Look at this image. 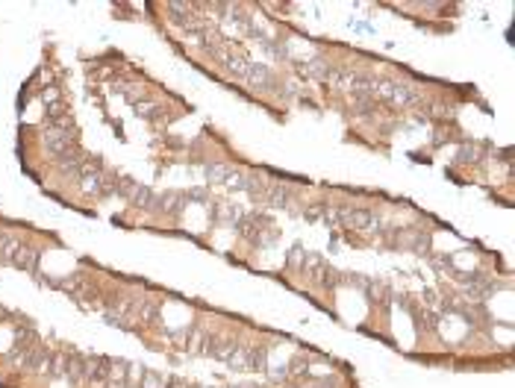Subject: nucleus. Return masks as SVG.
<instances>
[{
  "label": "nucleus",
  "mask_w": 515,
  "mask_h": 388,
  "mask_svg": "<svg viewBox=\"0 0 515 388\" xmlns=\"http://www.w3.org/2000/svg\"><path fill=\"white\" fill-rule=\"evenodd\" d=\"M374 91H377L380 97H386V101L401 103V106H409V103L419 101V91H415L409 83H392V80H386V83H374Z\"/></svg>",
  "instance_id": "obj_1"
},
{
  "label": "nucleus",
  "mask_w": 515,
  "mask_h": 388,
  "mask_svg": "<svg viewBox=\"0 0 515 388\" xmlns=\"http://www.w3.org/2000/svg\"><path fill=\"white\" fill-rule=\"evenodd\" d=\"M74 139H77L74 127H48L45 135H42L45 150L53 153V156H59V153H65L68 147H74Z\"/></svg>",
  "instance_id": "obj_2"
},
{
  "label": "nucleus",
  "mask_w": 515,
  "mask_h": 388,
  "mask_svg": "<svg viewBox=\"0 0 515 388\" xmlns=\"http://www.w3.org/2000/svg\"><path fill=\"white\" fill-rule=\"evenodd\" d=\"M336 218H339L345 227H353V229H368L374 224V215L368 209H350V206L336 212Z\"/></svg>",
  "instance_id": "obj_3"
},
{
  "label": "nucleus",
  "mask_w": 515,
  "mask_h": 388,
  "mask_svg": "<svg viewBox=\"0 0 515 388\" xmlns=\"http://www.w3.org/2000/svg\"><path fill=\"white\" fill-rule=\"evenodd\" d=\"M236 350H239V341H236V338H206V350L204 353L221 359V362H230Z\"/></svg>",
  "instance_id": "obj_4"
},
{
  "label": "nucleus",
  "mask_w": 515,
  "mask_h": 388,
  "mask_svg": "<svg viewBox=\"0 0 515 388\" xmlns=\"http://www.w3.org/2000/svg\"><path fill=\"white\" fill-rule=\"evenodd\" d=\"M245 83H250L253 89H262V91H274V74L265 68V65H260V62H253L250 65V71H248V76H245Z\"/></svg>",
  "instance_id": "obj_5"
},
{
  "label": "nucleus",
  "mask_w": 515,
  "mask_h": 388,
  "mask_svg": "<svg viewBox=\"0 0 515 388\" xmlns=\"http://www.w3.org/2000/svg\"><path fill=\"white\" fill-rule=\"evenodd\" d=\"M18 247H21L18 236H12V232H6V229H0V262L12 265V256L18 253Z\"/></svg>",
  "instance_id": "obj_6"
},
{
  "label": "nucleus",
  "mask_w": 515,
  "mask_h": 388,
  "mask_svg": "<svg viewBox=\"0 0 515 388\" xmlns=\"http://www.w3.org/2000/svg\"><path fill=\"white\" fill-rule=\"evenodd\" d=\"M38 250H33V247H18V253L12 256V265H18V268H24V270H35V265H38Z\"/></svg>",
  "instance_id": "obj_7"
},
{
  "label": "nucleus",
  "mask_w": 515,
  "mask_h": 388,
  "mask_svg": "<svg viewBox=\"0 0 515 388\" xmlns=\"http://www.w3.org/2000/svg\"><path fill=\"white\" fill-rule=\"evenodd\" d=\"M135 115L138 118H145V121H156L162 115V109L156 103H135Z\"/></svg>",
  "instance_id": "obj_8"
},
{
  "label": "nucleus",
  "mask_w": 515,
  "mask_h": 388,
  "mask_svg": "<svg viewBox=\"0 0 515 388\" xmlns=\"http://www.w3.org/2000/svg\"><path fill=\"white\" fill-rule=\"evenodd\" d=\"M138 388H165V380L156 371H142V380H138Z\"/></svg>",
  "instance_id": "obj_9"
},
{
  "label": "nucleus",
  "mask_w": 515,
  "mask_h": 388,
  "mask_svg": "<svg viewBox=\"0 0 515 388\" xmlns=\"http://www.w3.org/2000/svg\"><path fill=\"white\" fill-rule=\"evenodd\" d=\"M233 173H236V171L227 168V165H212V168H209V180H215V183H227Z\"/></svg>",
  "instance_id": "obj_10"
},
{
  "label": "nucleus",
  "mask_w": 515,
  "mask_h": 388,
  "mask_svg": "<svg viewBox=\"0 0 515 388\" xmlns=\"http://www.w3.org/2000/svg\"><path fill=\"white\" fill-rule=\"evenodd\" d=\"M165 388H197V385H192V382H186V380H177V377H174V380L165 382Z\"/></svg>",
  "instance_id": "obj_11"
}]
</instances>
